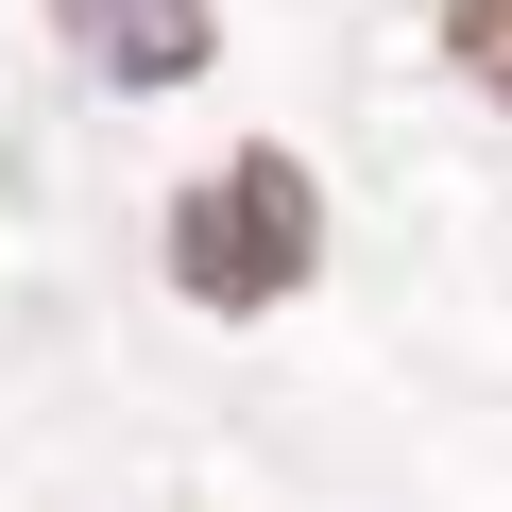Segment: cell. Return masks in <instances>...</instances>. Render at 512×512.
<instances>
[{
    "label": "cell",
    "mask_w": 512,
    "mask_h": 512,
    "mask_svg": "<svg viewBox=\"0 0 512 512\" xmlns=\"http://www.w3.org/2000/svg\"><path fill=\"white\" fill-rule=\"evenodd\" d=\"M325 274V188H308V154H274V137H239L222 171H188L171 188V291L188 308H291Z\"/></svg>",
    "instance_id": "1"
},
{
    "label": "cell",
    "mask_w": 512,
    "mask_h": 512,
    "mask_svg": "<svg viewBox=\"0 0 512 512\" xmlns=\"http://www.w3.org/2000/svg\"><path fill=\"white\" fill-rule=\"evenodd\" d=\"M444 69L478 103H512V0H444Z\"/></svg>",
    "instance_id": "3"
},
{
    "label": "cell",
    "mask_w": 512,
    "mask_h": 512,
    "mask_svg": "<svg viewBox=\"0 0 512 512\" xmlns=\"http://www.w3.org/2000/svg\"><path fill=\"white\" fill-rule=\"evenodd\" d=\"M52 18L103 86H205V52H222V0H52Z\"/></svg>",
    "instance_id": "2"
}]
</instances>
